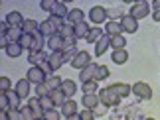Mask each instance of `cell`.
<instances>
[{
	"mask_svg": "<svg viewBox=\"0 0 160 120\" xmlns=\"http://www.w3.org/2000/svg\"><path fill=\"white\" fill-rule=\"evenodd\" d=\"M81 89H83V95H97V93H99L97 81H89V83H85Z\"/></svg>",
	"mask_w": 160,
	"mask_h": 120,
	"instance_id": "836d02e7",
	"label": "cell"
},
{
	"mask_svg": "<svg viewBox=\"0 0 160 120\" xmlns=\"http://www.w3.org/2000/svg\"><path fill=\"white\" fill-rule=\"evenodd\" d=\"M40 34L44 35V38H48V39H50L52 35L58 34V28L53 26V22L50 20V18H48L46 22H40Z\"/></svg>",
	"mask_w": 160,
	"mask_h": 120,
	"instance_id": "9c48e42d",
	"label": "cell"
},
{
	"mask_svg": "<svg viewBox=\"0 0 160 120\" xmlns=\"http://www.w3.org/2000/svg\"><path fill=\"white\" fill-rule=\"evenodd\" d=\"M67 14H69L67 6H65L63 2H55L53 10H52V16H55V18H61V20H65V18H67Z\"/></svg>",
	"mask_w": 160,
	"mask_h": 120,
	"instance_id": "d4e9b609",
	"label": "cell"
},
{
	"mask_svg": "<svg viewBox=\"0 0 160 120\" xmlns=\"http://www.w3.org/2000/svg\"><path fill=\"white\" fill-rule=\"evenodd\" d=\"M48 63L52 65L53 71H58L61 65L65 63V61H63V53H61V51H52L50 55H48Z\"/></svg>",
	"mask_w": 160,
	"mask_h": 120,
	"instance_id": "7c38bea8",
	"label": "cell"
},
{
	"mask_svg": "<svg viewBox=\"0 0 160 120\" xmlns=\"http://www.w3.org/2000/svg\"><path fill=\"white\" fill-rule=\"evenodd\" d=\"M6 97H8V103H10V108H20V97H18V93L12 89V91L6 93Z\"/></svg>",
	"mask_w": 160,
	"mask_h": 120,
	"instance_id": "d6a6232c",
	"label": "cell"
},
{
	"mask_svg": "<svg viewBox=\"0 0 160 120\" xmlns=\"http://www.w3.org/2000/svg\"><path fill=\"white\" fill-rule=\"evenodd\" d=\"M103 35H105V34H103V30H101L99 26H95V28L89 30V34H87V38H85V41H87V44H97V41H99Z\"/></svg>",
	"mask_w": 160,
	"mask_h": 120,
	"instance_id": "603a6c76",
	"label": "cell"
},
{
	"mask_svg": "<svg viewBox=\"0 0 160 120\" xmlns=\"http://www.w3.org/2000/svg\"><path fill=\"white\" fill-rule=\"evenodd\" d=\"M14 91L18 93V97H20V99H26L28 95H30V81L28 79H20V81L16 83Z\"/></svg>",
	"mask_w": 160,
	"mask_h": 120,
	"instance_id": "ffe728a7",
	"label": "cell"
},
{
	"mask_svg": "<svg viewBox=\"0 0 160 120\" xmlns=\"http://www.w3.org/2000/svg\"><path fill=\"white\" fill-rule=\"evenodd\" d=\"M40 103H42V108H44V110H52V108H55L53 100H52L50 97H44V99H40Z\"/></svg>",
	"mask_w": 160,
	"mask_h": 120,
	"instance_id": "60d3db41",
	"label": "cell"
},
{
	"mask_svg": "<svg viewBox=\"0 0 160 120\" xmlns=\"http://www.w3.org/2000/svg\"><path fill=\"white\" fill-rule=\"evenodd\" d=\"M81 22H85V12L81 8H71L69 14H67V24L75 26V24H81Z\"/></svg>",
	"mask_w": 160,
	"mask_h": 120,
	"instance_id": "30bf717a",
	"label": "cell"
},
{
	"mask_svg": "<svg viewBox=\"0 0 160 120\" xmlns=\"http://www.w3.org/2000/svg\"><path fill=\"white\" fill-rule=\"evenodd\" d=\"M50 89H48L46 83H42V85H36V97L38 99H44V97H50Z\"/></svg>",
	"mask_w": 160,
	"mask_h": 120,
	"instance_id": "8d00e7d4",
	"label": "cell"
},
{
	"mask_svg": "<svg viewBox=\"0 0 160 120\" xmlns=\"http://www.w3.org/2000/svg\"><path fill=\"white\" fill-rule=\"evenodd\" d=\"M65 120H81V116H79V114H73V116H69V118H65Z\"/></svg>",
	"mask_w": 160,
	"mask_h": 120,
	"instance_id": "f907efd6",
	"label": "cell"
},
{
	"mask_svg": "<svg viewBox=\"0 0 160 120\" xmlns=\"http://www.w3.org/2000/svg\"><path fill=\"white\" fill-rule=\"evenodd\" d=\"M150 6L154 8V12H160V0H154V2H152Z\"/></svg>",
	"mask_w": 160,
	"mask_h": 120,
	"instance_id": "7dc6e473",
	"label": "cell"
},
{
	"mask_svg": "<svg viewBox=\"0 0 160 120\" xmlns=\"http://www.w3.org/2000/svg\"><path fill=\"white\" fill-rule=\"evenodd\" d=\"M40 69H42V71H44V73H46L48 77H52V73H53V69H52V65H50V63H48V61H44V63H42V65H40Z\"/></svg>",
	"mask_w": 160,
	"mask_h": 120,
	"instance_id": "bcb514c9",
	"label": "cell"
},
{
	"mask_svg": "<svg viewBox=\"0 0 160 120\" xmlns=\"http://www.w3.org/2000/svg\"><path fill=\"white\" fill-rule=\"evenodd\" d=\"M63 38H61L59 34H55V35H52L50 39H48V47H50L52 51H61L63 49Z\"/></svg>",
	"mask_w": 160,
	"mask_h": 120,
	"instance_id": "44dd1931",
	"label": "cell"
},
{
	"mask_svg": "<svg viewBox=\"0 0 160 120\" xmlns=\"http://www.w3.org/2000/svg\"><path fill=\"white\" fill-rule=\"evenodd\" d=\"M73 114H77V103L73 99H67L65 100V104L61 106V116H65V118H69Z\"/></svg>",
	"mask_w": 160,
	"mask_h": 120,
	"instance_id": "2e32d148",
	"label": "cell"
},
{
	"mask_svg": "<svg viewBox=\"0 0 160 120\" xmlns=\"http://www.w3.org/2000/svg\"><path fill=\"white\" fill-rule=\"evenodd\" d=\"M97 69H99V65L91 63V65H87L85 69L79 71V79H81L83 85H85V83H89V81H95V73H97Z\"/></svg>",
	"mask_w": 160,
	"mask_h": 120,
	"instance_id": "ba28073f",
	"label": "cell"
},
{
	"mask_svg": "<svg viewBox=\"0 0 160 120\" xmlns=\"http://www.w3.org/2000/svg\"><path fill=\"white\" fill-rule=\"evenodd\" d=\"M125 45H127L125 35H115V38H111V47H113V51H117V49H125Z\"/></svg>",
	"mask_w": 160,
	"mask_h": 120,
	"instance_id": "1f68e13d",
	"label": "cell"
},
{
	"mask_svg": "<svg viewBox=\"0 0 160 120\" xmlns=\"http://www.w3.org/2000/svg\"><path fill=\"white\" fill-rule=\"evenodd\" d=\"M20 112H22V120H38V116L34 114V110L30 108L28 104H24V106H20Z\"/></svg>",
	"mask_w": 160,
	"mask_h": 120,
	"instance_id": "e575fe53",
	"label": "cell"
},
{
	"mask_svg": "<svg viewBox=\"0 0 160 120\" xmlns=\"http://www.w3.org/2000/svg\"><path fill=\"white\" fill-rule=\"evenodd\" d=\"M8 118H10V120H22L20 108H10V110H8Z\"/></svg>",
	"mask_w": 160,
	"mask_h": 120,
	"instance_id": "ee69618b",
	"label": "cell"
},
{
	"mask_svg": "<svg viewBox=\"0 0 160 120\" xmlns=\"http://www.w3.org/2000/svg\"><path fill=\"white\" fill-rule=\"evenodd\" d=\"M89 26L85 22H81V24H75L73 26V34H75V39H85L87 38V34H89Z\"/></svg>",
	"mask_w": 160,
	"mask_h": 120,
	"instance_id": "7402d4cb",
	"label": "cell"
},
{
	"mask_svg": "<svg viewBox=\"0 0 160 120\" xmlns=\"http://www.w3.org/2000/svg\"><path fill=\"white\" fill-rule=\"evenodd\" d=\"M87 65H91V53H87V51H79L77 55H75V59L71 61V67L73 69H85Z\"/></svg>",
	"mask_w": 160,
	"mask_h": 120,
	"instance_id": "8992f818",
	"label": "cell"
},
{
	"mask_svg": "<svg viewBox=\"0 0 160 120\" xmlns=\"http://www.w3.org/2000/svg\"><path fill=\"white\" fill-rule=\"evenodd\" d=\"M28 106L34 110V114L38 116V118H44V114H46V110L42 108V103H40V99L38 97H34V99H30L28 100Z\"/></svg>",
	"mask_w": 160,
	"mask_h": 120,
	"instance_id": "cb8c5ba5",
	"label": "cell"
},
{
	"mask_svg": "<svg viewBox=\"0 0 160 120\" xmlns=\"http://www.w3.org/2000/svg\"><path fill=\"white\" fill-rule=\"evenodd\" d=\"M61 91L65 93V97H67V99H71L73 95H75V91H77V85H75V81H71V79H65V81H63V85H61Z\"/></svg>",
	"mask_w": 160,
	"mask_h": 120,
	"instance_id": "484cf974",
	"label": "cell"
},
{
	"mask_svg": "<svg viewBox=\"0 0 160 120\" xmlns=\"http://www.w3.org/2000/svg\"><path fill=\"white\" fill-rule=\"evenodd\" d=\"M0 120H10L8 118V112H0Z\"/></svg>",
	"mask_w": 160,
	"mask_h": 120,
	"instance_id": "681fc988",
	"label": "cell"
},
{
	"mask_svg": "<svg viewBox=\"0 0 160 120\" xmlns=\"http://www.w3.org/2000/svg\"><path fill=\"white\" fill-rule=\"evenodd\" d=\"M44 44H46L44 35H42L40 32L34 34V44H32V49H30V51H44Z\"/></svg>",
	"mask_w": 160,
	"mask_h": 120,
	"instance_id": "4dcf8cb0",
	"label": "cell"
},
{
	"mask_svg": "<svg viewBox=\"0 0 160 120\" xmlns=\"http://www.w3.org/2000/svg\"><path fill=\"white\" fill-rule=\"evenodd\" d=\"M79 116H81V120H95V112L93 110H89V108H83L81 112H79Z\"/></svg>",
	"mask_w": 160,
	"mask_h": 120,
	"instance_id": "b9f144b4",
	"label": "cell"
},
{
	"mask_svg": "<svg viewBox=\"0 0 160 120\" xmlns=\"http://www.w3.org/2000/svg\"><path fill=\"white\" fill-rule=\"evenodd\" d=\"M83 106L85 108H89V110H95L97 106L101 104V99H99V95H83Z\"/></svg>",
	"mask_w": 160,
	"mask_h": 120,
	"instance_id": "9a60e30c",
	"label": "cell"
},
{
	"mask_svg": "<svg viewBox=\"0 0 160 120\" xmlns=\"http://www.w3.org/2000/svg\"><path fill=\"white\" fill-rule=\"evenodd\" d=\"M109 47H111V35L105 34V35H103V38L95 44V55H103V53H105Z\"/></svg>",
	"mask_w": 160,
	"mask_h": 120,
	"instance_id": "d6986e66",
	"label": "cell"
},
{
	"mask_svg": "<svg viewBox=\"0 0 160 120\" xmlns=\"http://www.w3.org/2000/svg\"><path fill=\"white\" fill-rule=\"evenodd\" d=\"M12 91V83L8 77H0V93H8Z\"/></svg>",
	"mask_w": 160,
	"mask_h": 120,
	"instance_id": "f35d334b",
	"label": "cell"
},
{
	"mask_svg": "<svg viewBox=\"0 0 160 120\" xmlns=\"http://www.w3.org/2000/svg\"><path fill=\"white\" fill-rule=\"evenodd\" d=\"M22 32L28 34V35H34V34L40 32V24L36 20H32V18H28V20H24V24H22Z\"/></svg>",
	"mask_w": 160,
	"mask_h": 120,
	"instance_id": "e0dca14e",
	"label": "cell"
},
{
	"mask_svg": "<svg viewBox=\"0 0 160 120\" xmlns=\"http://www.w3.org/2000/svg\"><path fill=\"white\" fill-rule=\"evenodd\" d=\"M152 18H154V22L160 24V12H154V14H152Z\"/></svg>",
	"mask_w": 160,
	"mask_h": 120,
	"instance_id": "c3c4849f",
	"label": "cell"
},
{
	"mask_svg": "<svg viewBox=\"0 0 160 120\" xmlns=\"http://www.w3.org/2000/svg\"><path fill=\"white\" fill-rule=\"evenodd\" d=\"M121 26H122V32L134 34V32L138 30V20H134L131 14H122V18H121Z\"/></svg>",
	"mask_w": 160,
	"mask_h": 120,
	"instance_id": "52a82bcc",
	"label": "cell"
},
{
	"mask_svg": "<svg viewBox=\"0 0 160 120\" xmlns=\"http://www.w3.org/2000/svg\"><path fill=\"white\" fill-rule=\"evenodd\" d=\"M107 110H109V106L101 103V104H99V106H97V108H95L93 112H95V116H103V114H107Z\"/></svg>",
	"mask_w": 160,
	"mask_h": 120,
	"instance_id": "f6af8a7d",
	"label": "cell"
},
{
	"mask_svg": "<svg viewBox=\"0 0 160 120\" xmlns=\"http://www.w3.org/2000/svg\"><path fill=\"white\" fill-rule=\"evenodd\" d=\"M46 85H48L50 91H59L61 85H63V79H59L58 75H52V77H48V79H46Z\"/></svg>",
	"mask_w": 160,
	"mask_h": 120,
	"instance_id": "4316f807",
	"label": "cell"
},
{
	"mask_svg": "<svg viewBox=\"0 0 160 120\" xmlns=\"http://www.w3.org/2000/svg\"><path fill=\"white\" fill-rule=\"evenodd\" d=\"M6 24H8L10 28H22V24H24V18L20 12H8V16H6Z\"/></svg>",
	"mask_w": 160,
	"mask_h": 120,
	"instance_id": "4fadbf2b",
	"label": "cell"
},
{
	"mask_svg": "<svg viewBox=\"0 0 160 120\" xmlns=\"http://www.w3.org/2000/svg\"><path fill=\"white\" fill-rule=\"evenodd\" d=\"M38 120H46V118H38Z\"/></svg>",
	"mask_w": 160,
	"mask_h": 120,
	"instance_id": "f5cc1de1",
	"label": "cell"
},
{
	"mask_svg": "<svg viewBox=\"0 0 160 120\" xmlns=\"http://www.w3.org/2000/svg\"><path fill=\"white\" fill-rule=\"evenodd\" d=\"M105 32H107V35H111V38H115V35H122L121 20H111L107 26H105Z\"/></svg>",
	"mask_w": 160,
	"mask_h": 120,
	"instance_id": "5bb4252c",
	"label": "cell"
},
{
	"mask_svg": "<svg viewBox=\"0 0 160 120\" xmlns=\"http://www.w3.org/2000/svg\"><path fill=\"white\" fill-rule=\"evenodd\" d=\"M26 79H28L30 83H34V85H42V83H46L48 75H46L40 67H30L28 73H26Z\"/></svg>",
	"mask_w": 160,
	"mask_h": 120,
	"instance_id": "277c9868",
	"label": "cell"
},
{
	"mask_svg": "<svg viewBox=\"0 0 160 120\" xmlns=\"http://www.w3.org/2000/svg\"><path fill=\"white\" fill-rule=\"evenodd\" d=\"M99 99H101V103L103 104H107V106H117L121 103V97L117 95L111 87H103V89H99Z\"/></svg>",
	"mask_w": 160,
	"mask_h": 120,
	"instance_id": "6da1fadb",
	"label": "cell"
},
{
	"mask_svg": "<svg viewBox=\"0 0 160 120\" xmlns=\"http://www.w3.org/2000/svg\"><path fill=\"white\" fill-rule=\"evenodd\" d=\"M128 14H131L134 20H142V18H146L150 14V4L148 2H134Z\"/></svg>",
	"mask_w": 160,
	"mask_h": 120,
	"instance_id": "7a4b0ae2",
	"label": "cell"
},
{
	"mask_svg": "<svg viewBox=\"0 0 160 120\" xmlns=\"http://www.w3.org/2000/svg\"><path fill=\"white\" fill-rule=\"evenodd\" d=\"M111 89H113V91L119 95L121 99H127L128 95L132 93V87H131V85H127V83H115V85H111Z\"/></svg>",
	"mask_w": 160,
	"mask_h": 120,
	"instance_id": "ac0fdd59",
	"label": "cell"
},
{
	"mask_svg": "<svg viewBox=\"0 0 160 120\" xmlns=\"http://www.w3.org/2000/svg\"><path fill=\"white\" fill-rule=\"evenodd\" d=\"M107 18H109L107 8H103V6H93V8L89 10V20L93 24H103Z\"/></svg>",
	"mask_w": 160,
	"mask_h": 120,
	"instance_id": "5b68a950",
	"label": "cell"
},
{
	"mask_svg": "<svg viewBox=\"0 0 160 120\" xmlns=\"http://www.w3.org/2000/svg\"><path fill=\"white\" fill-rule=\"evenodd\" d=\"M109 67H105V65H99V69H97V73H95V81L99 83V81H105L107 77H109Z\"/></svg>",
	"mask_w": 160,
	"mask_h": 120,
	"instance_id": "d590c367",
	"label": "cell"
},
{
	"mask_svg": "<svg viewBox=\"0 0 160 120\" xmlns=\"http://www.w3.org/2000/svg\"><path fill=\"white\" fill-rule=\"evenodd\" d=\"M111 59H113L117 65H122V63L128 61V53H127V49H117V51H113Z\"/></svg>",
	"mask_w": 160,
	"mask_h": 120,
	"instance_id": "f1b7e54d",
	"label": "cell"
},
{
	"mask_svg": "<svg viewBox=\"0 0 160 120\" xmlns=\"http://www.w3.org/2000/svg\"><path fill=\"white\" fill-rule=\"evenodd\" d=\"M28 61H30V67H40L44 61H48V55L46 51H30Z\"/></svg>",
	"mask_w": 160,
	"mask_h": 120,
	"instance_id": "8fae6325",
	"label": "cell"
},
{
	"mask_svg": "<svg viewBox=\"0 0 160 120\" xmlns=\"http://www.w3.org/2000/svg\"><path fill=\"white\" fill-rule=\"evenodd\" d=\"M32 44H34V35H28V34H24V35H22V39H20V45H22V49H32Z\"/></svg>",
	"mask_w": 160,
	"mask_h": 120,
	"instance_id": "74e56055",
	"label": "cell"
},
{
	"mask_svg": "<svg viewBox=\"0 0 160 120\" xmlns=\"http://www.w3.org/2000/svg\"><path fill=\"white\" fill-rule=\"evenodd\" d=\"M44 118H46V120H59V118H61V112H59V110H55V108H52V110H46Z\"/></svg>",
	"mask_w": 160,
	"mask_h": 120,
	"instance_id": "ab89813d",
	"label": "cell"
},
{
	"mask_svg": "<svg viewBox=\"0 0 160 120\" xmlns=\"http://www.w3.org/2000/svg\"><path fill=\"white\" fill-rule=\"evenodd\" d=\"M132 93L137 95L138 99H142V100H150L152 99V89L146 85V83H142V81H138V83L132 85Z\"/></svg>",
	"mask_w": 160,
	"mask_h": 120,
	"instance_id": "3957f363",
	"label": "cell"
},
{
	"mask_svg": "<svg viewBox=\"0 0 160 120\" xmlns=\"http://www.w3.org/2000/svg\"><path fill=\"white\" fill-rule=\"evenodd\" d=\"M146 120H156V118H146Z\"/></svg>",
	"mask_w": 160,
	"mask_h": 120,
	"instance_id": "816d5d0a",
	"label": "cell"
},
{
	"mask_svg": "<svg viewBox=\"0 0 160 120\" xmlns=\"http://www.w3.org/2000/svg\"><path fill=\"white\" fill-rule=\"evenodd\" d=\"M22 45L20 44H10L8 47H6V49H4V53H6V55H8V57H20L22 55Z\"/></svg>",
	"mask_w": 160,
	"mask_h": 120,
	"instance_id": "f546056e",
	"label": "cell"
},
{
	"mask_svg": "<svg viewBox=\"0 0 160 120\" xmlns=\"http://www.w3.org/2000/svg\"><path fill=\"white\" fill-rule=\"evenodd\" d=\"M53 6H55V0H42V2H40V8L46 10V12H52Z\"/></svg>",
	"mask_w": 160,
	"mask_h": 120,
	"instance_id": "7bdbcfd3",
	"label": "cell"
},
{
	"mask_svg": "<svg viewBox=\"0 0 160 120\" xmlns=\"http://www.w3.org/2000/svg\"><path fill=\"white\" fill-rule=\"evenodd\" d=\"M50 99L53 100V104H55V106H63V104H65V100H67L65 93L61 91V89H59V91H52V93H50Z\"/></svg>",
	"mask_w": 160,
	"mask_h": 120,
	"instance_id": "83f0119b",
	"label": "cell"
}]
</instances>
